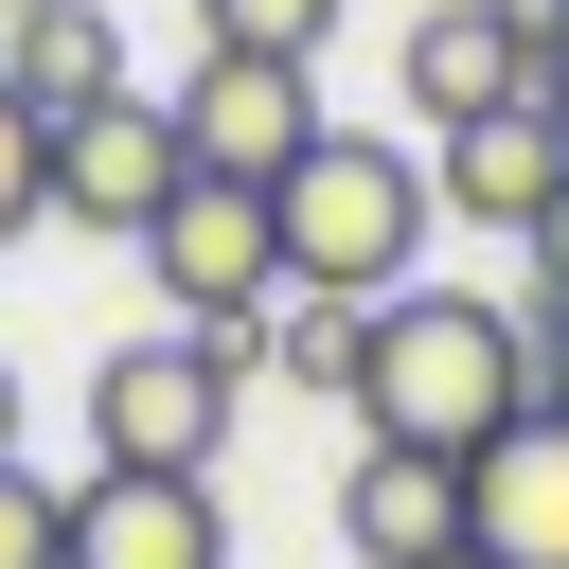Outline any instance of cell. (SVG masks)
<instances>
[{"label": "cell", "instance_id": "18", "mask_svg": "<svg viewBox=\"0 0 569 569\" xmlns=\"http://www.w3.org/2000/svg\"><path fill=\"white\" fill-rule=\"evenodd\" d=\"M533 409L569 427V302H533Z\"/></svg>", "mask_w": 569, "mask_h": 569}, {"label": "cell", "instance_id": "5", "mask_svg": "<svg viewBox=\"0 0 569 569\" xmlns=\"http://www.w3.org/2000/svg\"><path fill=\"white\" fill-rule=\"evenodd\" d=\"M160 124H178V160H196V178L284 196V160H302L338 107H320V71H284V53H196V71L160 89Z\"/></svg>", "mask_w": 569, "mask_h": 569}, {"label": "cell", "instance_id": "19", "mask_svg": "<svg viewBox=\"0 0 569 569\" xmlns=\"http://www.w3.org/2000/svg\"><path fill=\"white\" fill-rule=\"evenodd\" d=\"M533 302H569V196L533 213Z\"/></svg>", "mask_w": 569, "mask_h": 569}, {"label": "cell", "instance_id": "4", "mask_svg": "<svg viewBox=\"0 0 569 569\" xmlns=\"http://www.w3.org/2000/svg\"><path fill=\"white\" fill-rule=\"evenodd\" d=\"M231 391H249V356H213V338H124L107 373H89V462L107 480H213V445H231Z\"/></svg>", "mask_w": 569, "mask_h": 569}, {"label": "cell", "instance_id": "9", "mask_svg": "<svg viewBox=\"0 0 569 569\" xmlns=\"http://www.w3.org/2000/svg\"><path fill=\"white\" fill-rule=\"evenodd\" d=\"M462 551H480V569H569V427H551V409L462 462Z\"/></svg>", "mask_w": 569, "mask_h": 569}, {"label": "cell", "instance_id": "6", "mask_svg": "<svg viewBox=\"0 0 569 569\" xmlns=\"http://www.w3.org/2000/svg\"><path fill=\"white\" fill-rule=\"evenodd\" d=\"M178 178H196V160H178V124H160L142 89H124V107H89V124H53V231H107V249H142Z\"/></svg>", "mask_w": 569, "mask_h": 569}, {"label": "cell", "instance_id": "12", "mask_svg": "<svg viewBox=\"0 0 569 569\" xmlns=\"http://www.w3.org/2000/svg\"><path fill=\"white\" fill-rule=\"evenodd\" d=\"M0 89H18L36 124L124 107V18H107V0H36V18H0Z\"/></svg>", "mask_w": 569, "mask_h": 569}, {"label": "cell", "instance_id": "11", "mask_svg": "<svg viewBox=\"0 0 569 569\" xmlns=\"http://www.w3.org/2000/svg\"><path fill=\"white\" fill-rule=\"evenodd\" d=\"M71 569H231V516L213 480H71Z\"/></svg>", "mask_w": 569, "mask_h": 569}, {"label": "cell", "instance_id": "14", "mask_svg": "<svg viewBox=\"0 0 569 569\" xmlns=\"http://www.w3.org/2000/svg\"><path fill=\"white\" fill-rule=\"evenodd\" d=\"M356 338H373L356 302H284V320H267V356H284L302 391H338V409H356Z\"/></svg>", "mask_w": 569, "mask_h": 569}, {"label": "cell", "instance_id": "10", "mask_svg": "<svg viewBox=\"0 0 569 569\" xmlns=\"http://www.w3.org/2000/svg\"><path fill=\"white\" fill-rule=\"evenodd\" d=\"M338 551H356V569H445V551H462V462L356 445V462H338Z\"/></svg>", "mask_w": 569, "mask_h": 569}, {"label": "cell", "instance_id": "21", "mask_svg": "<svg viewBox=\"0 0 569 569\" xmlns=\"http://www.w3.org/2000/svg\"><path fill=\"white\" fill-rule=\"evenodd\" d=\"M0 18H36V0H0Z\"/></svg>", "mask_w": 569, "mask_h": 569}, {"label": "cell", "instance_id": "2", "mask_svg": "<svg viewBox=\"0 0 569 569\" xmlns=\"http://www.w3.org/2000/svg\"><path fill=\"white\" fill-rule=\"evenodd\" d=\"M284 302H409V267H427V142H373V124H320L302 160H284Z\"/></svg>", "mask_w": 569, "mask_h": 569}, {"label": "cell", "instance_id": "16", "mask_svg": "<svg viewBox=\"0 0 569 569\" xmlns=\"http://www.w3.org/2000/svg\"><path fill=\"white\" fill-rule=\"evenodd\" d=\"M18 231H53V124L0 89V249H18Z\"/></svg>", "mask_w": 569, "mask_h": 569}, {"label": "cell", "instance_id": "3", "mask_svg": "<svg viewBox=\"0 0 569 569\" xmlns=\"http://www.w3.org/2000/svg\"><path fill=\"white\" fill-rule=\"evenodd\" d=\"M142 267H160L178 338H213V356H249V373H267V320H284V213H267V196L178 178V196H160V231H142Z\"/></svg>", "mask_w": 569, "mask_h": 569}, {"label": "cell", "instance_id": "7", "mask_svg": "<svg viewBox=\"0 0 569 569\" xmlns=\"http://www.w3.org/2000/svg\"><path fill=\"white\" fill-rule=\"evenodd\" d=\"M498 107H533V18H516V0H427V18H409V124L462 142V124H498Z\"/></svg>", "mask_w": 569, "mask_h": 569}, {"label": "cell", "instance_id": "8", "mask_svg": "<svg viewBox=\"0 0 569 569\" xmlns=\"http://www.w3.org/2000/svg\"><path fill=\"white\" fill-rule=\"evenodd\" d=\"M551 196H569V124H551V107H498V124L427 142V213H462V231H516V249H533Z\"/></svg>", "mask_w": 569, "mask_h": 569}, {"label": "cell", "instance_id": "13", "mask_svg": "<svg viewBox=\"0 0 569 569\" xmlns=\"http://www.w3.org/2000/svg\"><path fill=\"white\" fill-rule=\"evenodd\" d=\"M320 36H338V0H196V53H284V71H320Z\"/></svg>", "mask_w": 569, "mask_h": 569}, {"label": "cell", "instance_id": "22", "mask_svg": "<svg viewBox=\"0 0 569 569\" xmlns=\"http://www.w3.org/2000/svg\"><path fill=\"white\" fill-rule=\"evenodd\" d=\"M445 569H480V551H445Z\"/></svg>", "mask_w": 569, "mask_h": 569}, {"label": "cell", "instance_id": "17", "mask_svg": "<svg viewBox=\"0 0 569 569\" xmlns=\"http://www.w3.org/2000/svg\"><path fill=\"white\" fill-rule=\"evenodd\" d=\"M516 18H533V107L569 124V0H516Z\"/></svg>", "mask_w": 569, "mask_h": 569}, {"label": "cell", "instance_id": "1", "mask_svg": "<svg viewBox=\"0 0 569 569\" xmlns=\"http://www.w3.org/2000/svg\"><path fill=\"white\" fill-rule=\"evenodd\" d=\"M498 427H533V320H516L498 284H409V302H373V338H356V445L480 462Z\"/></svg>", "mask_w": 569, "mask_h": 569}, {"label": "cell", "instance_id": "20", "mask_svg": "<svg viewBox=\"0 0 569 569\" xmlns=\"http://www.w3.org/2000/svg\"><path fill=\"white\" fill-rule=\"evenodd\" d=\"M0 462H18V373H0Z\"/></svg>", "mask_w": 569, "mask_h": 569}, {"label": "cell", "instance_id": "15", "mask_svg": "<svg viewBox=\"0 0 569 569\" xmlns=\"http://www.w3.org/2000/svg\"><path fill=\"white\" fill-rule=\"evenodd\" d=\"M0 569H71V480L0 462Z\"/></svg>", "mask_w": 569, "mask_h": 569}]
</instances>
